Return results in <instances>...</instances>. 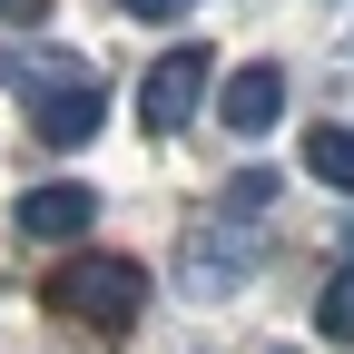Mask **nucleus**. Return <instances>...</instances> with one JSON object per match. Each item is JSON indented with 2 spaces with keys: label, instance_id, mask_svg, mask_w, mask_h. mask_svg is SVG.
<instances>
[{
  "label": "nucleus",
  "instance_id": "f257e3e1",
  "mask_svg": "<svg viewBox=\"0 0 354 354\" xmlns=\"http://www.w3.org/2000/svg\"><path fill=\"white\" fill-rule=\"evenodd\" d=\"M50 295L69 305V315H88V325H138L148 276H138V256H79V266H59Z\"/></svg>",
  "mask_w": 354,
  "mask_h": 354
},
{
  "label": "nucleus",
  "instance_id": "f03ea898",
  "mask_svg": "<svg viewBox=\"0 0 354 354\" xmlns=\"http://www.w3.org/2000/svg\"><path fill=\"white\" fill-rule=\"evenodd\" d=\"M207 88H216V59L197 50V39H187V50H158L148 79H138V118H148V128H187V118L207 109Z\"/></svg>",
  "mask_w": 354,
  "mask_h": 354
},
{
  "label": "nucleus",
  "instance_id": "7ed1b4c3",
  "mask_svg": "<svg viewBox=\"0 0 354 354\" xmlns=\"http://www.w3.org/2000/svg\"><path fill=\"white\" fill-rule=\"evenodd\" d=\"M99 227V187H79V177H50V187L20 197V236L30 246H79Z\"/></svg>",
  "mask_w": 354,
  "mask_h": 354
},
{
  "label": "nucleus",
  "instance_id": "20e7f679",
  "mask_svg": "<svg viewBox=\"0 0 354 354\" xmlns=\"http://www.w3.org/2000/svg\"><path fill=\"white\" fill-rule=\"evenodd\" d=\"M216 118H227L236 138H266V128L286 118V69H276V59H246V69H227V88H216Z\"/></svg>",
  "mask_w": 354,
  "mask_h": 354
},
{
  "label": "nucleus",
  "instance_id": "39448f33",
  "mask_svg": "<svg viewBox=\"0 0 354 354\" xmlns=\"http://www.w3.org/2000/svg\"><path fill=\"white\" fill-rule=\"evenodd\" d=\"M99 128H109V88L99 79H59L50 99H39V138L50 148H88Z\"/></svg>",
  "mask_w": 354,
  "mask_h": 354
},
{
  "label": "nucleus",
  "instance_id": "423d86ee",
  "mask_svg": "<svg viewBox=\"0 0 354 354\" xmlns=\"http://www.w3.org/2000/svg\"><path fill=\"white\" fill-rule=\"evenodd\" d=\"M177 286H187V295H236V286H246V236H236V216H227V227H207V236L187 246Z\"/></svg>",
  "mask_w": 354,
  "mask_h": 354
},
{
  "label": "nucleus",
  "instance_id": "0eeeda50",
  "mask_svg": "<svg viewBox=\"0 0 354 354\" xmlns=\"http://www.w3.org/2000/svg\"><path fill=\"white\" fill-rule=\"evenodd\" d=\"M305 167H315L325 187H354V128H344V118L315 128V138H305Z\"/></svg>",
  "mask_w": 354,
  "mask_h": 354
},
{
  "label": "nucleus",
  "instance_id": "6e6552de",
  "mask_svg": "<svg viewBox=\"0 0 354 354\" xmlns=\"http://www.w3.org/2000/svg\"><path fill=\"white\" fill-rule=\"evenodd\" d=\"M315 335H335V344H354V266L315 295Z\"/></svg>",
  "mask_w": 354,
  "mask_h": 354
},
{
  "label": "nucleus",
  "instance_id": "1a4fd4ad",
  "mask_svg": "<svg viewBox=\"0 0 354 354\" xmlns=\"http://www.w3.org/2000/svg\"><path fill=\"white\" fill-rule=\"evenodd\" d=\"M266 197H276V177H266V167H246V177H227V216H236V227H246V216H256Z\"/></svg>",
  "mask_w": 354,
  "mask_h": 354
},
{
  "label": "nucleus",
  "instance_id": "9d476101",
  "mask_svg": "<svg viewBox=\"0 0 354 354\" xmlns=\"http://www.w3.org/2000/svg\"><path fill=\"white\" fill-rule=\"evenodd\" d=\"M59 10V0H0V20H10V30H30V20H50Z\"/></svg>",
  "mask_w": 354,
  "mask_h": 354
},
{
  "label": "nucleus",
  "instance_id": "9b49d317",
  "mask_svg": "<svg viewBox=\"0 0 354 354\" xmlns=\"http://www.w3.org/2000/svg\"><path fill=\"white\" fill-rule=\"evenodd\" d=\"M118 10H138V20H177L187 0H118Z\"/></svg>",
  "mask_w": 354,
  "mask_h": 354
}]
</instances>
